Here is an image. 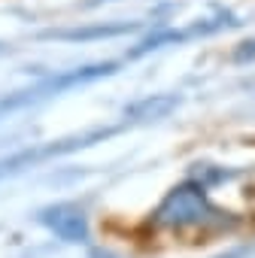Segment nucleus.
<instances>
[{
	"instance_id": "nucleus-1",
	"label": "nucleus",
	"mask_w": 255,
	"mask_h": 258,
	"mask_svg": "<svg viewBox=\"0 0 255 258\" xmlns=\"http://www.w3.org/2000/svg\"><path fill=\"white\" fill-rule=\"evenodd\" d=\"M228 213L216 210L207 198V188L198 179H185L173 185L164 201L152 213V228L158 231H210L231 225L225 219Z\"/></svg>"
},
{
	"instance_id": "nucleus-2",
	"label": "nucleus",
	"mask_w": 255,
	"mask_h": 258,
	"mask_svg": "<svg viewBox=\"0 0 255 258\" xmlns=\"http://www.w3.org/2000/svg\"><path fill=\"white\" fill-rule=\"evenodd\" d=\"M40 222L64 243H88V219L73 204H55L40 213Z\"/></svg>"
},
{
	"instance_id": "nucleus-3",
	"label": "nucleus",
	"mask_w": 255,
	"mask_h": 258,
	"mask_svg": "<svg viewBox=\"0 0 255 258\" xmlns=\"http://www.w3.org/2000/svg\"><path fill=\"white\" fill-rule=\"evenodd\" d=\"M118 64L106 61V64H91V67H79V70H70V73H61V76H52L49 82H43L40 88L34 91H25L28 97H37V94H52V91H67V88H76V85H85V82H94V79H103V76H112ZM25 97V100H28Z\"/></svg>"
},
{
	"instance_id": "nucleus-4",
	"label": "nucleus",
	"mask_w": 255,
	"mask_h": 258,
	"mask_svg": "<svg viewBox=\"0 0 255 258\" xmlns=\"http://www.w3.org/2000/svg\"><path fill=\"white\" fill-rule=\"evenodd\" d=\"M140 25L137 22H121V25H94V28H73V31H49L43 37L49 40H67V43H88V40H112L134 34Z\"/></svg>"
},
{
	"instance_id": "nucleus-5",
	"label": "nucleus",
	"mask_w": 255,
	"mask_h": 258,
	"mask_svg": "<svg viewBox=\"0 0 255 258\" xmlns=\"http://www.w3.org/2000/svg\"><path fill=\"white\" fill-rule=\"evenodd\" d=\"M176 106H179L176 94H152V97H143V100H137L131 106H124V115L137 118V121H149V118H164Z\"/></svg>"
},
{
	"instance_id": "nucleus-6",
	"label": "nucleus",
	"mask_w": 255,
	"mask_h": 258,
	"mask_svg": "<svg viewBox=\"0 0 255 258\" xmlns=\"http://www.w3.org/2000/svg\"><path fill=\"white\" fill-rule=\"evenodd\" d=\"M243 46H246V49H240V52H237L234 58H237V61H246V58H255V40H249V43H243Z\"/></svg>"
},
{
	"instance_id": "nucleus-7",
	"label": "nucleus",
	"mask_w": 255,
	"mask_h": 258,
	"mask_svg": "<svg viewBox=\"0 0 255 258\" xmlns=\"http://www.w3.org/2000/svg\"><path fill=\"white\" fill-rule=\"evenodd\" d=\"M97 4H103V0H91V4H88V7H97Z\"/></svg>"
}]
</instances>
